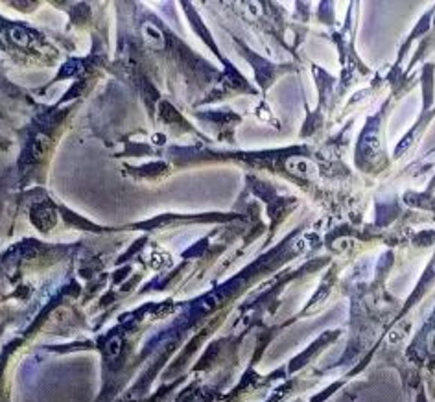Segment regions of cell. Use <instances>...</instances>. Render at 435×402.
I'll list each match as a JSON object with an SVG mask.
<instances>
[{
	"label": "cell",
	"instance_id": "obj_1",
	"mask_svg": "<svg viewBox=\"0 0 435 402\" xmlns=\"http://www.w3.org/2000/svg\"><path fill=\"white\" fill-rule=\"evenodd\" d=\"M286 167H288L290 172L299 174V176H310V174L316 172V167L308 159H302V157H291L286 162Z\"/></svg>",
	"mask_w": 435,
	"mask_h": 402
},
{
	"label": "cell",
	"instance_id": "obj_2",
	"mask_svg": "<svg viewBox=\"0 0 435 402\" xmlns=\"http://www.w3.org/2000/svg\"><path fill=\"white\" fill-rule=\"evenodd\" d=\"M144 39L151 47H157V49H161L162 44H164V37H162V33L159 32V28H155L153 24H144Z\"/></svg>",
	"mask_w": 435,
	"mask_h": 402
}]
</instances>
